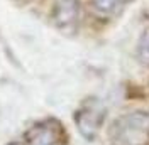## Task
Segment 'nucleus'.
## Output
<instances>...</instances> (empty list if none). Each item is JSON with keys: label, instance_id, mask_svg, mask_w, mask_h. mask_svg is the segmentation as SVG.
I'll return each mask as SVG.
<instances>
[{"label": "nucleus", "instance_id": "nucleus-5", "mask_svg": "<svg viewBox=\"0 0 149 145\" xmlns=\"http://www.w3.org/2000/svg\"><path fill=\"white\" fill-rule=\"evenodd\" d=\"M119 0H92V7L98 14H110L115 10Z\"/></svg>", "mask_w": 149, "mask_h": 145}, {"label": "nucleus", "instance_id": "nucleus-7", "mask_svg": "<svg viewBox=\"0 0 149 145\" xmlns=\"http://www.w3.org/2000/svg\"><path fill=\"white\" fill-rule=\"evenodd\" d=\"M9 145H27V144H22V142H12V144H9Z\"/></svg>", "mask_w": 149, "mask_h": 145}, {"label": "nucleus", "instance_id": "nucleus-2", "mask_svg": "<svg viewBox=\"0 0 149 145\" xmlns=\"http://www.w3.org/2000/svg\"><path fill=\"white\" fill-rule=\"evenodd\" d=\"M65 135L63 127L58 120L47 118L34 123L24 135L27 145H58Z\"/></svg>", "mask_w": 149, "mask_h": 145}, {"label": "nucleus", "instance_id": "nucleus-4", "mask_svg": "<svg viewBox=\"0 0 149 145\" xmlns=\"http://www.w3.org/2000/svg\"><path fill=\"white\" fill-rule=\"evenodd\" d=\"M112 128H136L149 132V111H132L117 118Z\"/></svg>", "mask_w": 149, "mask_h": 145}, {"label": "nucleus", "instance_id": "nucleus-1", "mask_svg": "<svg viewBox=\"0 0 149 145\" xmlns=\"http://www.w3.org/2000/svg\"><path fill=\"white\" fill-rule=\"evenodd\" d=\"M107 117V110L98 100H88L83 103L74 113V125L78 128L80 135L93 142L103 125V120Z\"/></svg>", "mask_w": 149, "mask_h": 145}, {"label": "nucleus", "instance_id": "nucleus-3", "mask_svg": "<svg viewBox=\"0 0 149 145\" xmlns=\"http://www.w3.org/2000/svg\"><path fill=\"white\" fill-rule=\"evenodd\" d=\"M80 19V0H58L53 9V20L58 27H71Z\"/></svg>", "mask_w": 149, "mask_h": 145}, {"label": "nucleus", "instance_id": "nucleus-6", "mask_svg": "<svg viewBox=\"0 0 149 145\" xmlns=\"http://www.w3.org/2000/svg\"><path fill=\"white\" fill-rule=\"evenodd\" d=\"M137 54L142 61H149V30H146L139 39L137 44Z\"/></svg>", "mask_w": 149, "mask_h": 145}]
</instances>
